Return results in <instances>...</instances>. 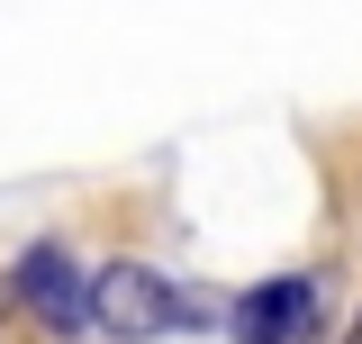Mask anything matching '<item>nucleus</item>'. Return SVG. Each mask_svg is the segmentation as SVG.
<instances>
[{
	"label": "nucleus",
	"mask_w": 362,
	"mask_h": 344,
	"mask_svg": "<svg viewBox=\"0 0 362 344\" xmlns=\"http://www.w3.org/2000/svg\"><path fill=\"white\" fill-rule=\"evenodd\" d=\"M90 326L109 344H163V336H181V326H209V299L181 290L173 272L118 254V263L90 272Z\"/></svg>",
	"instance_id": "f257e3e1"
},
{
	"label": "nucleus",
	"mask_w": 362,
	"mask_h": 344,
	"mask_svg": "<svg viewBox=\"0 0 362 344\" xmlns=\"http://www.w3.org/2000/svg\"><path fill=\"white\" fill-rule=\"evenodd\" d=\"M9 299H18V308L45 326V336L64 344V336H82V326H90V272L64 254L54 236H37L28 254L9 263Z\"/></svg>",
	"instance_id": "f03ea898"
},
{
	"label": "nucleus",
	"mask_w": 362,
	"mask_h": 344,
	"mask_svg": "<svg viewBox=\"0 0 362 344\" xmlns=\"http://www.w3.org/2000/svg\"><path fill=\"white\" fill-rule=\"evenodd\" d=\"M317 317H326V299H317L308 272H272V281H254L226 308L235 344H317Z\"/></svg>",
	"instance_id": "7ed1b4c3"
},
{
	"label": "nucleus",
	"mask_w": 362,
	"mask_h": 344,
	"mask_svg": "<svg viewBox=\"0 0 362 344\" xmlns=\"http://www.w3.org/2000/svg\"><path fill=\"white\" fill-rule=\"evenodd\" d=\"M344 344H362V308H354V326H344Z\"/></svg>",
	"instance_id": "20e7f679"
}]
</instances>
